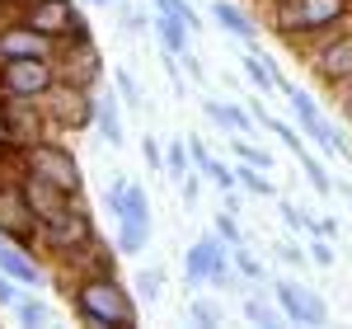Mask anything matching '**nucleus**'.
Here are the masks:
<instances>
[{"instance_id":"nucleus-14","label":"nucleus","mask_w":352,"mask_h":329,"mask_svg":"<svg viewBox=\"0 0 352 329\" xmlns=\"http://www.w3.org/2000/svg\"><path fill=\"white\" fill-rule=\"evenodd\" d=\"M272 297H277V310H282L292 325H329V306L320 301L310 287H300V282H277Z\"/></svg>"},{"instance_id":"nucleus-13","label":"nucleus","mask_w":352,"mask_h":329,"mask_svg":"<svg viewBox=\"0 0 352 329\" xmlns=\"http://www.w3.org/2000/svg\"><path fill=\"white\" fill-rule=\"evenodd\" d=\"M99 71H104V66H99V52H94L89 33H76V38H66V43L56 47V76H61V81L94 85Z\"/></svg>"},{"instance_id":"nucleus-24","label":"nucleus","mask_w":352,"mask_h":329,"mask_svg":"<svg viewBox=\"0 0 352 329\" xmlns=\"http://www.w3.org/2000/svg\"><path fill=\"white\" fill-rule=\"evenodd\" d=\"M235 184H240V189H249L254 198H272V184L263 179V169H258V164H249V160L235 164Z\"/></svg>"},{"instance_id":"nucleus-4","label":"nucleus","mask_w":352,"mask_h":329,"mask_svg":"<svg viewBox=\"0 0 352 329\" xmlns=\"http://www.w3.org/2000/svg\"><path fill=\"white\" fill-rule=\"evenodd\" d=\"M19 169H28V174H38V179L56 184V189L71 193V198H80V189H85L76 156H71L61 141H52V137H43V141H33V146H24V151H19Z\"/></svg>"},{"instance_id":"nucleus-3","label":"nucleus","mask_w":352,"mask_h":329,"mask_svg":"<svg viewBox=\"0 0 352 329\" xmlns=\"http://www.w3.org/2000/svg\"><path fill=\"white\" fill-rule=\"evenodd\" d=\"M38 104L47 113V127H56V132H89L94 113H99V94H94V85L56 81Z\"/></svg>"},{"instance_id":"nucleus-32","label":"nucleus","mask_w":352,"mask_h":329,"mask_svg":"<svg viewBox=\"0 0 352 329\" xmlns=\"http://www.w3.org/2000/svg\"><path fill=\"white\" fill-rule=\"evenodd\" d=\"M244 320H254V325H277V310L268 301H258V297H249L244 301Z\"/></svg>"},{"instance_id":"nucleus-28","label":"nucleus","mask_w":352,"mask_h":329,"mask_svg":"<svg viewBox=\"0 0 352 329\" xmlns=\"http://www.w3.org/2000/svg\"><path fill=\"white\" fill-rule=\"evenodd\" d=\"M113 85H118V99H122L127 109H141V85H136V76L127 71V66L113 76Z\"/></svg>"},{"instance_id":"nucleus-23","label":"nucleus","mask_w":352,"mask_h":329,"mask_svg":"<svg viewBox=\"0 0 352 329\" xmlns=\"http://www.w3.org/2000/svg\"><path fill=\"white\" fill-rule=\"evenodd\" d=\"M118 221H151V198L132 179L122 184V212H118Z\"/></svg>"},{"instance_id":"nucleus-37","label":"nucleus","mask_w":352,"mask_h":329,"mask_svg":"<svg viewBox=\"0 0 352 329\" xmlns=\"http://www.w3.org/2000/svg\"><path fill=\"white\" fill-rule=\"evenodd\" d=\"M310 259H315L320 268H329V264H333V245H329V235H315V245H310Z\"/></svg>"},{"instance_id":"nucleus-38","label":"nucleus","mask_w":352,"mask_h":329,"mask_svg":"<svg viewBox=\"0 0 352 329\" xmlns=\"http://www.w3.org/2000/svg\"><path fill=\"white\" fill-rule=\"evenodd\" d=\"M277 259H287V264H305V254H300L292 240H277Z\"/></svg>"},{"instance_id":"nucleus-16","label":"nucleus","mask_w":352,"mask_h":329,"mask_svg":"<svg viewBox=\"0 0 352 329\" xmlns=\"http://www.w3.org/2000/svg\"><path fill=\"white\" fill-rule=\"evenodd\" d=\"M19 189H24V202L33 207L38 226H43V221H52L56 212H66V207H71V193H61L56 184L38 179V174H28V169H19Z\"/></svg>"},{"instance_id":"nucleus-30","label":"nucleus","mask_w":352,"mask_h":329,"mask_svg":"<svg viewBox=\"0 0 352 329\" xmlns=\"http://www.w3.org/2000/svg\"><path fill=\"white\" fill-rule=\"evenodd\" d=\"M217 235H221L230 249L244 245V231H240V221H235V212H221V217H217Z\"/></svg>"},{"instance_id":"nucleus-36","label":"nucleus","mask_w":352,"mask_h":329,"mask_svg":"<svg viewBox=\"0 0 352 329\" xmlns=\"http://www.w3.org/2000/svg\"><path fill=\"white\" fill-rule=\"evenodd\" d=\"M141 156H146V164H151L155 174L164 169V156H160V141H155V137H141Z\"/></svg>"},{"instance_id":"nucleus-21","label":"nucleus","mask_w":352,"mask_h":329,"mask_svg":"<svg viewBox=\"0 0 352 329\" xmlns=\"http://www.w3.org/2000/svg\"><path fill=\"white\" fill-rule=\"evenodd\" d=\"M212 14H217V24L226 28L230 38H240V43H254V33H258V28L249 24V14H244V10H235L230 0H217V5H212Z\"/></svg>"},{"instance_id":"nucleus-15","label":"nucleus","mask_w":352,"mask_h":329,"mask_svg":"<svg viewBox=\"0 0 352 329\" xmlns=\"http://www.w3.org/2000/svg\"><path fill=\"white\" fill-rule=\"evenodd\" d=\"M56 38H47V33H38L33 24H5L0 28V61H19V56H56Z\"/></svg>"},{"instance_id":"nucleus-12","label":"nucleus","mask_w":352,"mask_h":329,"mask_svg":"<svg viewBox=\"0 0 352 329\" xmlns=\"http://www.w3.org/2000/svg\"><path fill=\"white\" fill-rule=\"evenodd\" d=\"M19 19L33 24L38 33L56 38V43H66V38L85 33V24H80V14H76V5H71V0H28Z\"/></svg>"},{"instance_id":"nucleus-9","label":"nucleus","mask_w":352,"mask_h":329,"mask_svg":"<svg viewBox=\"0 0 352 329\" xmlns=\"http://www.w3.org/2000/svg\"><path fill=\"white\" fill-rule=\"evenodd\" d=\"M315 76L324 85H348L352 81V24L338 28V33H329V38H320L315 47H310V61H305Z\"/></svg>"},{"instance_id":"nucleus-33","label":"nucleus","mask_w":352,"mask_h":329,"mask_svg":"<svg viewBox=\"0 0 352 329\" xmlns=\"http://www.w3.org/2000/svg\"><path fill=\"white\" fill-rule=\"evenodd\" d=\"M151 5H155V10H169V14H179V19H184L188 28H202V19L192 14V5H188V0H151Z\"/></svg>"},{"instance_id":"nucleus-11","label":"nucleus","mask_w":352,"mask_h":329,"mask_svg":"<svg viewBox=\"0 0 352 329\" xmlns=\"http://www.w3.org/2000/svg\"><path fill=\"white\" fill-rule=\"evenodd\" d=\"M226 254H230V245L221 240L217 231H212V235H202V240H192L188 254H184V273H188V287H202V282H217V287H226V282H230Z\"/></svg>"},{"instance_id":"nucleus-29","label":"nucleus","mask_w":352,"mask_h":329,"mask_svg":"<svg viewBox=\"0 0 352 329\" xmlns=\"http://www.w3.org/2000/svg\"><path fill=\"white\" fill-rule=\"evenodd\" d=\"M300 169H305V179L315 184V193H320V198H324V193H333V179H329V169H324L320 160H315V156H310V160L300 164Z\"/></svg>"},{"instance_id":"nucleus-25","label":"nucleus","mask_w":352,"mask_h":329,"mask_svg":"<svg viewBox=\"0 0 352 329\" xmlns=\"http://www.w3.org/2000/svg\"><path fill=\"white\" fill-rule=\"evenodd\" d=\"M132 287H136V297H141V301H160V292H164V268H141V273L132 277Z\"/></svg>"},{"instance_id":"nucleus-22","label":"nucleus","mask_w":352,"mask_h":329,"mask_svg":"<svg viewBox=\"0 0 352 329\" xmlns=\"http://www.w3.org/2000/svg\"><path fill=\"white\" fill-rule=\"evenodd\" d=\"M151 245V221H118V254H141Z\"/></svg>"},{"instance_id":"nucleus-10","label":"nucleus","mask_w":352,"mask_h":329,"mask_svg":"<svg viewBox=\"0 0 352 329\" xmlns=\"http://www.w3.org/2000/svg\"><path fill=\"white\" fill-rule=\"evenodd\" d=\"M0 235L14 240V245H28V249L38 245V217L24 202L19 179H5V174H0Z\"/></svg>"},{"instance_id":"nucleus-5","label":"nucleus","mask_w":352,"mask_h":329,"mask_svg":"<svg viewBox=\"0 0 352 329\" xmlns=\"http://www.w3.org/2000/svg\"><path fill=\"white\" fill-rule=\"evenodd\" d=\"M52 132L47 127V113L38 99H19V94H0V146H14L24 151L33 141H43Z\"/></svg>"},{"instance_id":"nucleus-39","label":"nucleus","mask_w":352,"mask_h":329,"mask_svg":"<svg viewBox=\"0 0 352 329\" xmlns=\"http://www.w3.org/2000/svg\"><path fill=\"white\" fill-rule=\"evenodd\" d=\"M338 109L352 118V81H348V85H338Z\"/></svg>"},{"instance_id":"nucleus-6","label":"nucleus","mask_w":352,"mask_h":329,"mask_svg":"<svg viewBox=\"0 0 352 329\" xmlns=\"http://www.w3.org/2000/svg\"><path fill=\"white\" fill-rule=\"evenodd\" d=\"M89 240H94V221H89V212L80 207V198H71L66 212H56L52 221L38 226V245L61 254V259H71V254L80 245H89Z\"/></svg>"},{"instance_id":"nucleus-27","label":"nucleus","mask_w":352,"mask_h":329,"mask_svg":"<svg viewBox=\"0 0 352 329\" xmlns=\"http://www.w3.org/2000/svg\"><path fill=\"white\" fill-rule=\"evenodd\" d=\"M164 164H169V179H184L192 169V151H188V141H174L169 151H164Z\"/></svg>"},{"instance_id":"nucleus-42","label":"nucleus","mask_w":352,"mask_h":329,"mask_svg":"<svg viewBox=\"0 0 352 329\" xmlns=\"http://www.w3.org/2000/svg\"><path fill=\"white\" fill-rule=\"evenodd\" d=\"M5 5H10V0H0V10H5Z\"/></svg>"},{"instance_id":"nucleus-7","label":"nucleus","mask_w":352,"mask_h":329,"mask_svg":"<svg viewBox=\"0 0 352 329\" xmlns=\"http://www.w3.org/2000/svg\"><path fill=\"white\" fill-rule=\"evenodd\" d=\"M56 76V56H19V61H0V94H19V99H43Z\"/></svg>"},{"instance_id":"nucleus-40","label":"nucleus","mask_w":352,"mask_h":329,"mask_svg":"<svg viewBox=\"0 0 352 329\" xmlns=\"http://www.w3.org/2000/svg\"><path fill=\"white\" fill-rule=\"evenodd\" d=\"M184 202H197V179L184 174Z\"/></svg>"},{"instance_id":"nucleus-8","label":"nucleus","mask_w":352,"mask_h":329,"mask_svg":"<svg viewBox=\"0 0 352 329\" xmlns=\"http://www.w3.org/2000/svg\"><path fill=\"white\" fill-rule=\"evenodd\" d=\"M282 94L292 99V113H296V123H300V132H305V137H315V146H324L329 156H343V160H352V146L338 137V127H333L324 113H320V104H315V99H310L305 89L287 85Z\"/></svg>"},{"instance_id":"nucleus-31","label":"nucleus","mask_w":352,"mask_h":329,"mask_svg":"<svg viewBox=\"0 0 352 329\" xmlns=\"http://www.w3.org/2000/svg\"><path fill=\"white\" fill-rule=\"evenodd\" d=\"M230 146H235V156H240V160L258 164V169H268V164H272V156H268V151H258V146H249L244 137H230Z\"/></svg>"},{"instance_id":"nucleus-26","label":"nucleus","mask_w":352,"mask_h":329,"mask_svg":"<svg viewBox=\"0 0 352 329\" xmlns=\"http://www.w3.org/2000/svg\"><path fill=\"white\" fill-rule=\"evenodd\" d=\"M14 320H19V325H47L52 310L43 301H33V297H19V301H14Z\"/></svg>"},{"instance_id":"nucleus-34","label":"nucleus","mask_w":352,"mask_h":329,"mask_svg":"<svg viewBox=\"0 0 352 329\" xmlns=\"http://www.w3.org/2000/svg\"><path fill=\"white\" fill-rule=\"evenodd\" d=\"M230 259H235V268H240L244 277H254V282L263 277V264H258V259H254V254H249L244 245H235V249H230Z\"/></svg>"},{"instance_id":"nucleus-20","label":"nucleus","mask_w":352,"mask_h":329,"mask_svg":"<svg viewBox=\"0 0 352 329\" xmlns=\"http://www.w3.org/2000/svg\"><path fill=\"white\" fill-rule=\"evenodd\" d=\"M188 33H192V28L184 24L179 14H169V10H155V38H160L164 52L184 56V52H188Z\"/></svg>"},{"instance_id":"nucleus-1","label":"nucleus","mask_w":352,"mask_h":329,"mask_svg":"<svg viewBox=\"0 0 352 329\" xmlns=\"http://www.w3.org/2000/svg\"><path fill=\"white\" fill-rule=\"evenodd\" d=\"M352 24V0H272V28L310 47V38H329Z\"/></svg>"},{"instance_id":"nucleus-41","label":"nucleus","mask_w":352,"mask_h":329,"mask_svg":"<svg viewBox=\"0 0 352 329\" xmlns=\"http://www.w3.org/2000/svg\"><path fill=\"white\" fill-rule=\"evenodd\" d=\"M89 5H113V0H89Z\"/></svg>"},{"instance_id":"nucleus-18","label":"nucleus","mask_w":352,"mask_h":329,"mask_svg":"<svg viewBox=\"0 0 352 329\" xmlns=\"http://www.w3.org/2000/svg\"><path fill=\"white\" fill-rule=\"evenodd\" d=\"M202 109H207V118H212L217 127H226V137H249V132H254V109H244V104L207 99Z\"/></svg>"},{"instance_id":"nucleus-2","label":"nucleus","mask_w":352,"mask_h":329,"mask_svg":"<svg viewBox=\"0 0 352 329\" xmlns=\"http://www.w3.org/2000/svg\"><path fill=\"white\" fill-rule=\"evenodd\" d=\"M71 310L80 315L85 325H99V329H132L136 325V297L113 273L80 277L76 292H71Z\"/></svg>"},{"instance_id":"nucleus-19","label":"nucleus","mask_w":352,"mask_h":329,"mask_svg":"<svg viewBox=\"0 0 352 329\" xmlns=\"http://www.w3.org/2000/svg\"><path fill=\"white\" fill-rule=\"evenodd\" d=\"M118 94H99V113H94V127H99V137H104V146H113V151H122L127 146V132H122V113H118Z\"/></svg>"},{"instance_id":"nucleus-17","label":"nucleus","mask_w":352,"mask_h":329,"mask_svg":"<svg viewBox=\"0 0 352 329\" xmlns=\"http://www.w3.org/2000/svg\"><path fill=\"white\" fill-rule=\"evenodd\" d=\"M0 268L14 277L19 287H38L43 282V264L28 254V245H14V240H0Z\"/></svg>"},{"instance_id":"nucleus-35","label":"nucleus","mask_w":352,"mask_h":329,"mask_svg":"<svg viewBox=\"0 0 352 329\" xmlns=\"http://www.w3.org/2000/svg\"><path fill=\"white\" fill-rule=\"evenodd\" d=\"M188 315L197 320V325H221V310H217L212 301H192V306H188Z\"/></svg>"}]
</instances>
